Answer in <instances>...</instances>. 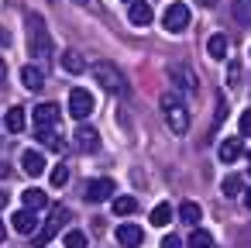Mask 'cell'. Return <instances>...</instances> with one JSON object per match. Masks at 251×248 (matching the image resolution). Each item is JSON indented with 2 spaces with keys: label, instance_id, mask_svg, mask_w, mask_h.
<instances>
[{
  "label": "cell",
  "instance_id": "cell-1",
  "mask_svg": "<svg viewBox=\"0 0 251 248\" xmlns=\"http://www.w3.org/2000/svg\"><path fill=\"white\" fill-rule=\"evenodd\" d=\"M28 52L35 59L52 55V35H49V28H45V21L38 14H28Z\"/></svg>",
  "mask_w": 251,
  "mask_h": 248
},
{
  "label": "cell",
  "instance_id": "cell-2",
  "mask_svg": "<svg viewBox=\"0 0 251 248\" xmlns=\"http://www.w3.org/2000/svg\"><path fill=\"white\" fill-rule=\"evenodd\" d=\"M162 110H165V121H169V128L176 135H186L189 131V110H186V104L176 93H165L162 97Z\"/></svg>",
  "mask_w": 251,
  "mask_h": 248
},
{
  "label": "cell",
  "instance_id": "cell-3",
  "mask_svg": "<svg viewBox=\"0 0 251 248\" xmlns=\"http://www.w3.org/2000/svg\"><path fill=\"white\" fill-rule=\"evenodd\" d=\"M66 217H69V210L59 203V207H52V214H49V220H45V227L42 231H35V248H49L52 245V238L66 227Z\"/></svg>",
  "mask_w": 251,
  "mask_h": 248
},
{
  "label": "cell",
  "instance_id": "cell-4",
  "mask_svg": "<svg viewBox=\"0 0 251 248\" xmlns=\"http://www.w3.org/2000/svg\"><path fill=\"white\" fill-rule=\"evenodd\" d=\"M93 80H97V83H100L103 90H114V93L127 86L124 73H121V69H117L114 62H97V66H93Z\"/></svg>",
  "mask_w": 251,
  "mask_h": 248
},
{
  "label": "cell",
  "instance_id": "cell-5",
  "mask_svg": "<svg viewBox=\"0 0 251 248\" xmlns=\"http://www.w3.org/2000/svg\"><path fill=\"white\" fill-rule=\"evenodd\" d=\"M69 114H73L76 121H86V117L93 114V93L83 90V86L69 90Z\"/></svg>",
  "mask_w": 251,
  "mask_h": 248
},
{
  "label": "cell",
  "instance_id": "cell-6",
  "mask_svg": "<svg viewBox=\"0 0 251 248\" xmlns=\"http://www.w3.org/2000/svg\"><path fill=\"white\" fill-rule=\"evenodd\" d=\"M162 25H165V31L179 35V31L189 25V7L182 4V0H179V4H169V7H165V14H162Z\"/></svg>",
  "mask_w": 251,
  "mask_h": 248
},
{
  "label": "cell",
  "instance_id": "cell-7",
  "mask_svg": "<svg viewBox=\"0 0 251 248\" xmlns=\"http://www.w3.org/2000/svg\"><path fill=\"white\" fill-rule=\"evenodd\" d=\"M114 193H117V183L107 179V176H100V179H90V183H86V193H83V196H86L90 203H103V200H110Z\"/></svg>",
  "mask_w": 251,
  "mask_h": 248
},
{
  "label": "cell",
  "instance_id": "cell-8",
  "mask_svg": "<svg viewBox=\"0 0 251 248\" xmlns=\"http://www.w3.org/2000/svg\"><path fill=\"white\" fill-rule=\"evenodd\" d=\"M59 104H38L35 110H31V117H35V128L38 131H52L55 124H59Z\"/></svg>",
  "mask_w": 251,
  "mask_h": 248
},
{
  "label": "cell",
  "instance_id": "cell-9",
  "mask_svg": "<svg viewBox=\"0 0 251 248\" xmlns=\"http://www.w3.org/2000/svg\"><path fill=\"white\" fill-rule=\"evenodd\" d=\"M169 80H172L182 93H196V76H193L189 66H172V69H169Z\"/></svg>",
  "mask_w": 251,
  "mask_h": 248
},
{
  "label": "cell",
  "instance_id": "cell-10",
  "mask_svg": "<svg viewBox=\"0 0 251 248\" xmlns=\"http://www.w3.org/2000/svg\"><path fill=\"white\" fill-rule=\"evenodd\" d=\"M114 238H117V245H124V248H138V245L145 241V231H141L138 224H121V227L114 231Z\"/></svg>",
  "mask_w": 251,
  "mask_h": 248
},
{
  "label": "cell",
  "instance_id": "cell-11",
  "mask_svg": "<svg viewBox=\"0 0 251 248\" xmlns=\"http://www.w3.org/2000/svg\"><path fill=\"white\" fill-rule=\"evenodd\" d=\"M127 18H131V25L145 28V25H151L155 11H151V4H148V0H131V7H127Z\"/></svg>",
  "mask_w": 251,
  "mask_h": 248
},
{
  "label": "cell",
  "instance_id": "cell-12",
  "mask_svg": "<svg viewBox=\"0 0 251 248\" xmlns=\"http://www.w3.org/2000/svg\"><path fill=\"white\" fill-rule=\"evenodd\" d=\"M76 148L86 152V155H93V152L100 148V135H97L93 128H79V131H76Z\"/></svg>",
  "mask_w": 251,
  "mask_h": 248
},
{
  "label": "cell",
  "instance_id": "cell-13",
  "mask_svg": "<svg viewBox=\"0 0 251 248\" xmlns=\"http://www.w3.org/2000/svg\"><path fill=\"white\" fill-rule=\"evenodd\" d=\"M21 169H25L28 176H42V169H45V155H42L38 148H28V152L21 155Z\"/></svg>",
  "mask_w": 251,
  "mask_h": 248
},
{
  "label": "cell",
  "instance_id": "cell-14",
  "mask_svg": "<svg viewBox=\"0 0 251 248\" xmlns=\"http://www.w3.org/2000/svg\"><path fill=\"white\" fill-rule=\"evenodd\" d=\"M14 231L18 234H35L38 231V214L35 210H18L14 214Z\"/></svg>",
  "mask_w": 251,
  "mask_h": 248
},
{
  "label": "cell",
  "instance_id": "cell-15",
  "mask_svg": "<svg viewBox=\"0 0 251 248\" xmlns=\"http://www.w3.org/2000/svg\"><path fill=\"white\" fill-rule=\"evenodd\" d=\"M25 124H28V110H25V107H11V110L4 114V128H7L11 135L25 131Z\"/></svg>",
  "mask_w": 251,
  "mask_h": 248
},
{
  "label": "cell",
  "instance_id": "cell-16",
  "mask_svg": "<svg viewBox=\"0 0 251 248\" xmlns=\"http://www.w3.org/2000/svg\"><path fill=\"white\" fill-rule=\"evenodd\" d=\"M220 162H237L241 155H244V141L241 138H227V141H220Z\"/></svg>",
  "mask_w": 251,
  "mask_h": 248
},
{
  "label": "cell",
  "instance_id": "cell-17",
  "mask_svg": "<svg viewBox=\"0 0 251 248\" xmlns=\"http://www.w3.org/2000/svg\"><path fill=\"white\" fill-rule=\"evenodd\" d=\"M21 200H25V210H42V207H49V193H42L38 186H28L25 193H21Z\"/></svg>",
  "mask_w": 251,
  "mask_h": 248
},
{
  "label": "cell",
  "instance_id": "cell-18",
  "mask_svg": "<svg viewBox=\"0 0 251 248\" xmlns=\"http://www.w3.org/2000/svg\"><path fill=\"white\" fill-rule=\"evenodd\" d=\"M59 66H62V73H69V76H79V73L86 69V62H83V55H79V52H62Z\"/></svg>",
  "mask_w": 251,
  "mask_h": 248
},
{
  "label": "cell",
  "instance_id": "cell-19",
  "mask_svg": "<svg viewBox=\"0 0 251 248\" xmlns=\"http://www.w3.org/2000/svg\"><path fill=\"white\" fill-rule=\"evenodd\" d=\"M21 83H25L28 90H42V86H45V73H42L38 66H25V69H21Z\"/></svg>",
  "mask_w": 251,
  "mask_h": 248
},
{
  "label": "cell",
  "instance_id": "cell-20",
  "mask_svg": "<svg viewBox=\"0 0 251 248\" xmlns=\"http://www.w3.org/2000/svg\"><path fill=\"white\" fill-rule=\"evenodd\" d=\"M200 217H203V214H200V203H193V200L179 203V220H182V224H193V227H196Z\"/></svg>",
  "mask_w": 251,
  "mask_h": 248
},
{
  "label": "cell",
  "instance_id": "cell-21",
  "mask_svg": "<svg viewBox=\"0 0 251 248\" xmlns=\"http://www.w3.org/2000/svg\"><path fill=\"white\" fill-rule=\"evenodd\" d=\"M220 190H224V196H241V193H244V179H241L237 172H230V176H224Z\"/></svg>",
  "mask_w": 251,
  "mask_h": 248
},
{
  "label": "cell",
  "instance_id": "cell-22",
  "mask_svg": "<svg viewBox=\"0 0 251 248\" xmlns=\"http://www.w3.org/2000/svg\"><path fill=\"white\" fill-rule=\"evenodd\" d=\"M138 210V200L134 196H114V214L117 217H131Z\"/></svg>",
  "mask_w": 251,
  "mask_h": 248
},
{
  "label": "cell",
  "instance_id": "cell-23",
  "mask_svg": "<svg viewBox=\"0 0 251 248\" xmlns=\"http://www.w3.org/2000/svg\"><path fill=\"white\" fill-rule=\"evenodd\" d=\"M189 248H213V238H210V231H203V227H193V234H189V241H186Z\"/></svg>",
  "mask_w": 251,
  "mask_h": 248
},
{
  "label": "cell",
  "instance_id": "cell-24",
  "mask_svg": "<svg viewBox=\"0 0 251 248\" xmlns=\"http://www.w3.org/2000/svg\"><path fill=\"white\" fill-rule=\"evenodd\" d=\"M234 21L237 25H251V0H234Z\"/></svg>",
  "mask_w": 251,
  "mask_h": 248
},
{
  "label": "cell",
  "instance_id": "cell-25",
  "mask_svg": "<svg viewBox=\"0 0 251 248\" xmlns=\"http://www.w3.org/2000/svg\"><path fill=\"white\" fill-rule=\"evenodd\" d=\"M206 52H210V59H224V55H227V38H224V35H213V38L206 42Z\"/></svg>",
  "mask_w": 251,
  "mask_h": 248
},
{
  "label": "cell",
  "instance_id": "cell-26",
  "mask_svg": "<svg viewBox=\"0 0 251 248\" xmlns=\"http://www.w3.org/2000/svg\"><path fill=\"white\" fill-rule=\"evenodd\" d=\"M169 220H172V207H169V203L151 207V224H155V227H165Z\"/></svg>",
  "mask_w": 251,
  "mask_h": 248
},
{
  "label": "cell",
  "instance_id": "cell-27",
  "mask_svg": "<svg viewBox=\"0 0 251 248\" xmlns=\"http://www.w3.org/2000/svg\"><path fill=\"white\" fill-rule=\"evenodd\" d=\"M62 241H66V248H86V234H83V231H76V227H73V231H66V238H62Z\"/></svg>",
  "mask_w": 251,
  "mask_h": 248
},
{
  "label": "cell",
  "instance_id": "cell-28",
  "mask_svg": "<svg viewBox=\"0 0 251 248\" xmlns=\"http://www.w3.org/2000/svg\"><path fill=\"white\" fill-rule=\"evenodd\" d=\"M69 183V165H55L52 169V186H66Z\"/></svg>",
  "mask_w": 251,
  "mask_h": 248
},
{
  "label": "cell",
  "instance_id": "cell-29",
  "mask_svg": "<svg viewBox=\"0 0 251 248\" xmlns=\"http://www.w3.org/2000/svg\"><path fill=\"white\" fill-rule=\"evenodd\" d=\"M237 131H241V138H251V110H241V117H237Z\"/></svg>",
  "mask_w": 251,
  "mask_h": 248
},
{
  "label": "cell",
  "instance_id": "cell-30",
  "mask_svg": "<svg viewBox=\"0 0 251 248\" xmlns=\"http://www.w3.org/2000/svg\"><path fill=\"white\" fill-rule=\"evenodd\" d=\"M38 138H42L49 148H55V152L62 148V141H59V135H55V131H38Z\"/></svg>",
  "mask_w": 251,
  "mask_h": 248
},
{
  "label": "cell",
  "instance_id": "cell-31",
  "mask_svg": "<svg viewBox=\"0 0 251 248\" xmlns=\"http://www.w3.org/2000/svg\"><path fill=\"white\" fill-rule=\"evenodd\" d=\"M162 248H186V245H182L176 234H165V238H162Z\"/></svg>",
  "mask_w": 251,
  "mask_h": 248
},
{
  "label": "cell",
  "instance_id": "cell-32",
  "mask_svg": "<svg viewBox=\"0 0 251 248\" xmlns=\"http://www.w3.org/2000/svg\"><path fill=\"white\" fill-rule=\"evenodd\" d=\"M237 76H241V62H230V66H227V80H230V83H234V80H237Z\"/></svg>",
  "mask_w": 251,
  "mask_h": 248
},
{
  "label": "cell",
  "instance_id": "cell-33",
  "mask_svg": "<svg viewBox=\"0 0 251 248\" xmlns=\"http://www.w3.org/2000/svg\"><path fill=\"white\" fill-rule=\"evenodd\" d=\"M241 196H244V207H248V210H251V186H248V190H244V193H241Z\"/></svg>",
  "mask_w": 251,
  "mask_h": 248
},
{
  "label": "cell",
  "instance_id": "cell-34",
  "mask_svg": "<svg viewBox=\"0 0 251 248\" xmlns=\"http://www.w3.org/2000/svg\"><path fill=\"white\" fill-rule=\"evenodd\" d=\"M7 203H11V196H7V193H4V190H0V210H4V207H7Z\"/></svg>",
  "mask_w": 251,
  "mask_h": 248
},
{
  "label": "cell",
  "instance_id": "cell-35",
  "mask_svg": "<svg viewBox=\"0 0 251 248\" xmlns=\"http://www.w3.org/2000/svg\"><path fill=\"white\" fill-rule=\"evenodd\" d=\"M7 42H11V35H7L4 28H0V45H7Z\"/></svg>",
  "mask_w": 251,
  "mask_h": 248
},
{
  "label": "cell",
  "instance_id": "cell-36",
  "mask_svg": "<svg viewBox=\"0 0 251 248\" xmlns=\"http://www.w3.org/2000/svg\"><path fill=\"white\" fill-rule=\"evenodd\" d=\"M4 76H7V66H4V59H0V83H4Z\"/></svg>",
  "mask_w": 251,
  "mask_h": 248
},
{
  "label": "cell",
  "instance_id": "cell-37",
  "mask_svg": "<svg viewBox=\"0 0 251 248\" xmlns=\"http://www.w3.org/2000/svg\"><path fill=\"white\" fill-rule=\"evenodd\" d=\"M7 238V227H4V220H0V241H4Z\"/></svg>",
  "mask_w": 251,
  "mask_h": 248
},
{
  "label": "cell",
  "instance_id": "cell-38",
  "mask_svg": "<svg viewBox=\"0 0 251 248\" xmlns=\"http://www.w3.org/2000/svg\"><path fill=\"white\" fill-rule=\"evenodd\" d=\"M244 159H248V169H251V148H244Z\"/></svg>",
  "mask_w": 251,
  "mask_h": 248
},
{
  "label": "cell",
  "instance_id": "cell-39",
  "mask_svg": "<svg viewBox=\"0 0 251 248\" xmlns=\"http://www.w3.org/2000/svg\"><path fill=\"white\" fill-rule=\"evenodd\" d=\"M200 4H203V7H213V4H217V0H200Z\"/></svg>",
  "mask_w": 251,
  "mask_h": 248
},
{
  "label": "cell",
  "instance_id": "cell-40",
  "mask_svg": "<svg viewBox=\"0 0 251 248\" xmlns=\"http://www.w3.org/2000/svg\"><path fill=\"white\" fill-rule=\"evenodd\" d=\"M76 4H90V0H76Z\"/></svg>",
  "mask_w": 251,
  "mask_h": 248
}]
</instances>
